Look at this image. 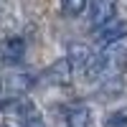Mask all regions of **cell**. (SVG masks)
<instances>
[{"instance_id":"6","label":"cell","mask_w":127,"mask_h":127,"mask_svg":"<svg viewBox=\"0 0 127 127\" xmlns=\"http://www.w3.org/2000/svg\"><path fill=\"white\" fill-rule=\"evenodd\" d=\"M71 69H74L71 59H59L54 66L46 71V79H48L51 84H66V81L71 79Z\"/></svg>"},{"instance_id":"4","label":"cell","mask_w":127,"mask_h":127,"mask_svg":"<svg viewBox=\"0 0 127 127\" xmlns=\"http://www.w3.org/2000/svg\"><path fill=\"white\" fill-rule=\"evenodd\" d=\"M89 20L94 28H104L107 23L114 20V8H117V0H89Z\"/></svg>"},{"instance_id":"2","label":"cell","mask_w":127,"mask_h":127,"mask_svg":"<svg viewBox=\"0 0 127 127\" xmlns=\"http://www.w3.org/2000/svg\"><path fill=\"white\" fill-rule=\"evenodd\" d=\"M10 107H13V114L18 117L20 127H46V122H43V117H41V112L36 109L33 102L15 99V102H10Z\"/></svg>"},{"instance_id":"7","label":"cell","mask_w":127,"mask_h":127,"mask_svg":"<svg viewBox=\"0 0 127 127\" xmlns=\"http://www.w3.org/2000/svg\"><path fill=\"white\" fill-rule=\"evenodd\" d=\"M87 3L89 0H61V10H64V15L76 18V15H81L87 10Z\"/></svg>"},{"instance_id":"3","label":"cell","mask_w":127,"mask_h":127,"mask_svg":"<svg viewBox=\"0 0 127 127\" xmlns=\"http://www.w3.org/2000/svg\"><path fill=\"white\" fill-rule=\"evenodd\" d=\"M125 38H127V23L125 20H112L104 28H99L97 46L99 48H117Z\"/></svg>"},{"instance_id":"8","label":"cell","mask_w":127,"mask_h":127,"mask_svg":"<svg viewBox=\"0 0 127 127\" xmlns=\"http://www.w3.org/2000/svg\"><path fill=\"white\" fill-rule=\"evenodd\" d=\"M104 127H127V109H114L107 114V120H104Z\"/></svg>"},{"instance_id":"1","label":"cell","mask_w":127,"mask_h":127,"mask_svg":"<svg viewBox=\"0 0 127 127\" xmlns=\"http://www.w3.org/2000/svg\"><path fill=\"white\" fill-rule=\"evenodd\" d=\"M26 59V41L20 36H5L0 41V64L3 66H18Z\"/></svg>"},{"instance_id":"5","label":"cell","mask_w":127,"mask_h":127,"mask_svg":"<svg viewBox=\"0 0 127 127\" xmlns=\"http://www.w3.org/2000/svg\"><path fill=\"white\" fill-rule=\"evenodd\" d=\"M66 127H94V112L87 104H74L66 112Z\"/></svg>"},{"instance_id":"9","label":"cell","mask_w":127,"mask_h":127,"mask_svg":"<svg viewBox=\"0 0 127 127\" xmlns=\"http://www.w3.org/2000/svg\"><path fill=\"white\" fill-rule=\"evenodd\" d=\"M5 127H8V125H5Z\"/></svg>"}]
</instances>
